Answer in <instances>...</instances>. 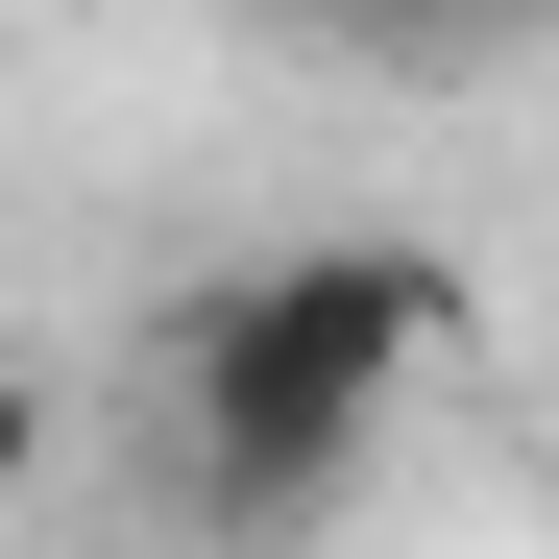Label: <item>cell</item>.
<instances>
[{
    "label": "cell",
    "mask_w": 559,
    "mask_h": 559,
    "mask_svg": "<svg viewBox=\"0 0 559 559\" xmlns=\"http://www.w3.org/2000/svg\"><path fill=\"white\" fill-rule=\"evenodd\" d=\"M462 341H487L462 243H414V219H317V243H267V267H219V293L170 317V462H195L219 511H341L365 438H390Z\"/></svg>",
    "instance_id": "obj_1"
},
{
    "label": "cell",
    "mask_w": 559,
    "mask_h": 559,
    "mask_svg": "<svg viewBox=\"0 0 559 559\" xmlns=\"http://www.w3.org/2000/svg\"><path fill=\"white\" fill-rule=\"evenodd\" d=\"M243 25H293L341 73H487V49H535V0H243Z\"/></svg>",
    "instance_id": "obj_2"
},
{
    "label": "cell",
    "mask_w": 559,
    "mask_h": 559,
    "mask_svg": "<svg viewBox=\"0 0 559 559\" xmlns=\"http://www.w3.org/2000/svg\"><path fill=\"white\" fill-rule=\"evenodd\" d=\"M25 462H49V390H25V365H0V487H25Z\"/></svg>",
    "instance_id": "obj_3"
},
{
    "label": "cell",
    "mask_w": 559,
    "mask_h": 559,
    "mask_svg": "<svg viewBox=\"0 0 559 559\" xmlns=\"http://www.w3.org/2000/svg\"><path fill=\"white\" fill-rule=\"evenodd\" d=\"M535 49H559V0H535Z\"/></svg>",
    "instance_id": "obj_4"
}]
</instances>
